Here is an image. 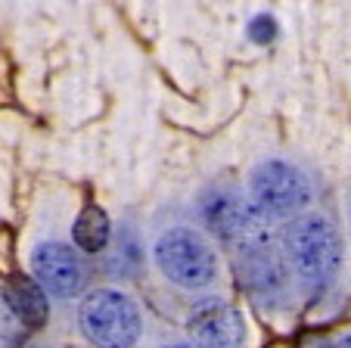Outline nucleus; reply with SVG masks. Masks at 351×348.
Segmentation results:
<instances>
[{"label": "nucleus", "instance_id": "obj_13", "mask_svg": "<svg viewBox=\"0 0 351 348\" xmlns=\"http://www.w3.org/2000/svg\"><path fill=\"white\" fill-rule=\"evenodd\" d=\"M332 348H351V333H345L342 339H339V342H336V345H332Z\"/></svg>", "mask_w": 351, "mask_h": 348}, {"label": "nucleus", "instance_id": "obj_7", "mask_svg": "<svg viewBox=\"0 0 351 348\" xmlns=\"http://www.w3.org/2000/svg\"><path fill=\"white\" fill-rule=\"evenodd\" d=\"M32 274L34 283L56 299H75L87 286L84 258L66 243H40L32 252Z\"/></svg>", "mask_w": 351, "mask_h": 348}, {"label": "nucleus", "instance_id": "obj_9", "mask_svg": "<svg viewBox=\"0 0 351 348\" xmlns=\"http://www.w3.org/2000/svg\"><path fill=\"white\" fill-rule=\"evenodd\" d=\"M3 299H7L10 311L19 317V323H25L28 329H40L50 321V305H47V292L34 283V277L13 274L3 286Z\"/></svg>", "mask_w": 351, "mask_h": 348}, {"label": "nucleus", "instance_id": "obj_12", "mask_svg": "<svg viewBox=\"0 0 351 348\" xmlns=\"http://www.w3.org/2000/svg\"><path fill=\"white\" fill-rule=\"evenodd\" d=\"M274 28H277V22H274L267 13H261V16H255V19L249 22V38L258 40V44H267V40L277 34Z\"/></svg>", "mask_w": 351, "mask_h": 348}, {"label": "nucleus", "instance_id": "obj_6", "mask_svg": "<svg viewBox=\"0 0 351 348\" xmlns=\"http://www.w3.org/2000/svg\"><path fill=\"white\" fill-rule=\"evenodd\" d=\"M186 336L190 348H245V321L227 299L212 296L193 305Z\"/></svg>", "mask_w": 351, "mask_h": 348}, {"label": "nucleus", "instance_id": "obj_5", "mask_svg": "<svg viewBox=\"0 0 351 348\" xmlns=\"http://www.w3.org/2000/svg\"><path fill=\"white\" fill-rule=\"evenodd\" d=\"M78 327L93 348H134L143 329V317L128 292L99 286L81 299Z\"/></svg>", "mask_w": 351, "mask_h": 348}, {"label": "nucleus", "instance_id": "obj_16", "mask_svg": "<svg viewBox=\"0 0 351 348\" xmlns=\"http://www.w3.org/2000/svg\"><path fill=\"white\" fill-rule=\"evenodd\" d=\"M28 348H44V345H28Z\"/></svg>", "mask_w": 351, "mask_h": 348}, {"label": "nucleus", "instance_id": "obj_1", "mask_svg": "<svg viewBox=\"0 0 351 348\" xmlns=\"http://www.w3.org/2000/svg\"><path fill=\"white\" fill-rule=\"evenodd\" d=\"M280 249H283V262L289 274L298 283H305L308 289H324L342 270V237L339 227L326 215L317 211H305L302 218L289 221L280 237Z\"/></svg>", "mask_w": 351, "mask_h": 348}, {"label": "nucleus", "instance_id": "obj_3", "mask_svg": "<svg viewBox=\"0 0 351 348\" xmlns=\"http://www.w3.org/2000/svg\"><path fill=\"white\" fill-rule=\"evenodd\" d=\"M153 262L171 286L199 292L218 280V252L199 230L168 227L153 243Z\"/></svg>", "mask_w": 351, "mask_h": 348}, {"label": "nucleus", "instance_id": "obj_2", "mask_svg": "<svg viewBox=\"0 0 351 348\" xmlns=\"http://www.w3.org/2000/svg\"><path fill=\"white\" fill-rule=\"evenodd\" d=\"M314 199V187L308 174L289 159H265L249 174V202L271 221H295L308 211Z\"/></svg>", "mask_w": 351, "mask_h": 348}, {"label": "nucleus", "instance_id": "obj_8", "mask_svg": "<svg viewBox=\"0 0 351 348\" xmlns=\"http://www.w3.org/2000/svg\"><path fill=\"white\" fill-rule=\"evenodd\" d=\"M233 264H237V274L243 280V286H249L255 296L277 299L286 289V262L277 252L274 240L233 252Z\"/></svg>", "mask_w": 351, "mask_h": 348}, {"label": "nucleus", "instance_id": "obj_11", "mask_svg": "<svg viewBox=\"0 0 351 348\" xmlns=\"http://www.w3.org/2000/svg\"><path fill=\"white\" fill-rule=\"evenodd\" d=\"M140 255H143V252H140L134 233H131V230H125V233H119V237H115L109 264H112L115 274H128V270H137L140 268Z\"/></svg>", "mask_w": 351, "mask_h": 348}, {"label": "nucleus", "instance_id": "obj_4", "mask_svg": "<svg viewBox=\"0 0 351 348\" xmlns=\"http://www.w3.org/2000/svg\"><path fill=\"white\" fill-rule=\"evenodd\" d=\"M199 218L202 227L212 233L218 243H224L230 252L249 249L271 240L267 221L252 209L243 190L227 184H215L199 196Z\"/></svg>", "mask_w": 351, "mask_h": 348}, {"label": "nucleus", "instance_id": "obj_15", "mask_svg": "<svg viewBox=\"0 0 351 348\" xmlns=\"http://www.w3.org/2000/svg\"><path fill=\"white\" fill-rule=\"evenodd\" d=\"M311 348H330V345H311Z\"/></svg>", "mask_w": 351, "mask_h": 348}, {"label": "nucleus", "instance_id": "obj_10", "mask_svg": "<svg viewBox=\"0 0 351 348\" xmlns=\"http://www.w3.org/2000/svg\"><path fill=\"white\" fill-rule=\"evenodd\" d=\"M72 240L81 252H87V255H97V252L106 249L109 240H112V224H109L106 211L99 209V205H93V202L84 205L81 215L75 218Z\"/></svg>", "mask_w": 351, "mask_h": 348}, {"label": "nucleus", "instance_id": "obj_14", "mask_svg": "<svg viewBox=\"0 0 351 348\" xmlns=\"http://www.w3.org/2000/svg\"><path fill=\"white\" fill-rule=\"evenodd\" d=\"M162 348H190V345H180V342H174V345H162Z\"/></svg>", "mask_w": 351, "mask_h": 348}]
</instances>
